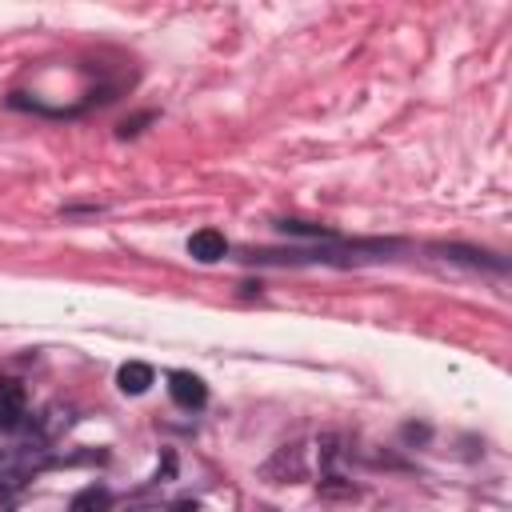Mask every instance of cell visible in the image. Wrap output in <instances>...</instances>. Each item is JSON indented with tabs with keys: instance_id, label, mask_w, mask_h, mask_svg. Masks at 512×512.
I'll use <instances>...</instances> for the list:
<instances>
[{
	"instance_id": "6",
	"label": "cell",
	"mask_w": 512,
	"mask_h": 512,
	"mask_svg": "<svg viewBox=\"0 0 512 512\" xmlns=\"http://www.w3.org/2000/svg\"><path fill=\"white\" fill-rule=\"evenodd\" d=\"M108 504H112L108 488H100V484H88L84 492H76V496H72L68 512H108Z\"/></svg>"
},
{
	"instance_id": "5",
	"label": "cell",
	"mask_w": 512,
	"mask_h": 512,
	"mask_svg": "<svg viewBox=\"0 0 512 512\" xmlns=\"http://www.w3.org/2000/svg\"><path fill=\"white\" fill-rule=\"evenodd\" d=\"M116 384H120V392L140 396V392H148V384H152V368L140 364V360H128V364L116 372Z\"/></svg>"
},
{
	"instance_id": "8",
	"label": "cell",
	"mask_w": 512,
	"mask_h": 512,
	"mask_svg": "<svg viewBox=\"0 0 512 512\" xmlns=\"http://www.w3.org/2000/svg\"><path fill=\"white\" fill-rule=\"evenodd\" d=\"M8 508H12V492L0 488V512H8Z\"/></svg>"
},
{
	"instance_id": "1",
	"label": "cell",
	"mask_w": 512,
	"mask_h": 512,
	"mask_svg": "<svg viewBox=\"0 0 512 512\" xmlns=\"http://www.w3.org/2000/svg\"><path fill=\"white\" fill-rule=\"evenodd\" d=\"M44 464L40 448H28V444H16V448H0V488L4 492H16L20 484L32 480V472Z\"/></svg>"
},
{
	"instance_id": "7",
	"label": "cell",
	"mask_w": 512,
	"mask_h": 512,
	"mask_svg": "<svg viewBox=\"0 0 512 512\" xmlns=\"http://www.w3.org/2000/svg\"><path fill=\"white\" fill-rule=\"evenodd\" d=\"M280 228H284V232H292V236H332L324 224H308V220H284Z\"/></svg>"
},
{
	"instance_id": "9",
	"label": "cell",
	"mask_w": 512,
	"mask_h": 512,
	"mask_svg": "<svg viewBox=\"0 0 512 512\" xmlns=\"http://www.w3.org/2000/svg\"><path fill=\"white\" fill-rule=\"evenodd\" d=\"M168 512H196L192 504H176V508H168Z\"/></svg>"
},
{
	"instance_id": "3",
	"label": "cell",
	"mask_w": 512,
	"mask_h": 512,
	"mask_svg": "<svg viewBox=\"0 0 512 512\" xmlns=\"http://www.w3.org/2000/svg\"><path fill=\"white\" fill-rule=\"evenodd\" d=\"M24 420V388L16 380H0V432L20 428Z\"/></svg>"
},
{
	"instance_id": "2",
	"label": "cell",
	"mask_w": 512,
	"mask_h": 512,
	"mask_svg": "<svg viewBox=\"0 0 512 512\" xmlns=\"http://www.w3.org/2000/svg\"><path fill=\"white\" fill-rule=\"evenodd\" d=\"M168 392H172V400H176L180 408H200V404L208 400L204 380L192 376V372H172V376H168Z\"/></svg>"
},
{
	"instance_id": "4",
	"label": "cell",
	"mask_w": 512,
	"mask_h": 512,
	"mask_svg": "<svg viewBox=\"0 0 512 512\" xmlns=\"http://www.w3.org/2000/svg\"><path fill=\"white\" fill-rule=\"evenodd\" d=\"M188 252H192L200 264H212V260H220V256L228 252V240H224L216 228H200V232H192Z\"/></svg>"
}]
</instances>
